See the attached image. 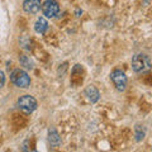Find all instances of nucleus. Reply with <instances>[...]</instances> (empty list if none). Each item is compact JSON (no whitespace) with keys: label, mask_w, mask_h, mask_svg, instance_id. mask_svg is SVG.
I'll return each instance as SVG.
<instances>
[{"label":"nucleus","mask_w":152,"mask_h":152,"mask_svg":"<svg viewBox=\"0 0 152 152\" xmlns=\"http://www.w3.org/2000/svg\"><path fill=\"white\" fill-rule=\"evenodd\" d=\"M152 67V62L150 60V57L143 53H138L136 56H133L132 58V70L137 74H142L146 71L151 70Z\"/></svg>","instance_id":"obj_1"},{"label":"nucleus","mask_w":152,"mask_h":152,"mask_svg":"<svg viewBox=\"0 0 152 152\" xmlns=\"http://www.w3.org/2000/svg\"><path fill=\"white\" fill-rule=\"evenodd\" d=\"M10 80L15 86L22 88V89H27V88H29V85H31V77L28 76L26 71L22 69L14 70L10 74Z\"/></svg>","instance_id":"obj_2"},{"label":"nucleus","mask_w":152,"mask_h":152,"mask_svg":"<svg viewBox=\"0 0 152 152\" xmlns=\"http://www.w3.org/2000/svg\"><path fill=\"white\" fill-rule=\"evenodd\" d=\"M17 105L22 112H24L26 114H31L37 109L38 104H37V100L32 95H23V96L18 99Z\"/></svg>","instance_id":"obj_3"},{"label":"nucleus","mask_w":152,"mask_h":152,"mask_svg":"<svg viewBox=\"0 0 152 152\" xmlns=\"http://www.w3.org/2000/svg\"><path fill=\"white\" fill-rule=\"evenodd\" d=\"M110 80L113 81L114 86H115V89L118 90V91H124L126 88H127V76L126 74L123 72V71L121 70H114L113 72L110 74Z\"/></svg>","instance_id":"obj_4"},{"label":"nucleus","mask_w":152,"mask_h":152,"mask_svg":"<svg viewBox=\"0 0 152 152\" xmlns=\"http://www.w3.org/2000/svg\"><path fill=\"white\" fill-rule=\"evenodd\" d=\"M42 12L46 18H55L60 12V5L56 0H46L42 4Z\"/></svg>","instance_id":"obj_5"},{"label":"nucleus","mask_w":152,"mask_h":152,"mask_svg":"<svg viewBox=\"0 0 152 152\" xmlns=\"http://www.w3.org/2000/svg\"><path fill=\"white\" fill-rule=\"evenodd\" d=\"M41 0H24V3H23V9L28 14H36L41 10Z\"/></svg>","instance_id":"obj_6"},{"label":"nucleus","mask_w":152,"mask_h":152,"mask_svg":"<svg viewBox=\"0 0 152 152\" xmlns=\"http://www.w3.org/2000/svg\"><path fill=\"white\" fill-rule=\"evenodd\" d=\"M85 95H86L88 100L90 103H96L99 100V96H100L98 89L95 86H93V85H90V86H88L86 89H85Z\"/></svg>","instance_id":"obj_7"},{"label":"nucleus","mask_w":152,"mask_h":152,"mask_svg":"<svg viewBox=\"0 0 152 152\" xmlns=\"http://www.w3.org/2000/svg\"><path fill=\"white\" fill-rule=\"evenodd\" d=\"M47 28H48V23H47V20L45 18H38L37 19V22H36V24H34V31L37 33H39V34H45L46 31H47Z\"/></svg>","instance_id":"obj_8"},{"label":"nucleus","mask_w":152,"mask_h":152,"mask_svg":"<svg viewBox=\"0 0 152 152\" xmlns=\"http://www.w3.org/2000/svg\"><path fill=\"white\" fill-rule=\"evenodd\" d=\"M48 142L51 143V146H53V147H58L61 145V137L58 136L57 131L53 129V128L48 131Z\"/></svg>","instance_id":"obj_9"},{"label":"nucleus","mask_w":152,"mask_h":152,"mask_svg":"<svg viewBox=\"0 0 152 152\" xmlns=\"http://www.w3.org/2000/svg\"><path fill=\"white\" fill-rule=\"evenodd\" d=\"M19 61H20V65L26 70H33V67H34V64H33V61L31 60V57H28L26 55H22L19 57Z\"/></svg>","instance_id":"obj_10"},{"label":"nucleus","mask_w":152,"mask_h":152,"mask_svg":"<svg viewBox=\"0 0 152 152\" xmlns=\"http://www.w3.org/2000/svg\"><path fill=\"white\" fill-rule=\"evenodd\" d=\"M134 136H136V141H142L145 138V136H146V129L142 126L140 124H137L134 127Z\"/></svg>","instance_id":"obj_11"},{"label":"nucleus","mask_w":152,"mask_h":152,"mask_svg":"<svg viewBox=\"0 0 152 152\" xmlns=\"http://www.w3.org/2000/svg\"><path fill=\"white\" fill-rule=\"evenodd\" d=\"M4 84H5V75H4V72L0 70V88H3Z\"/></svg>","instance_id":"obj_12"}]
</instances>
